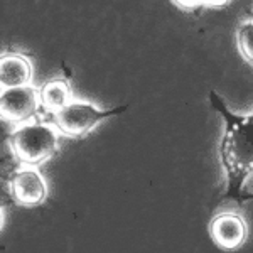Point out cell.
I'll return each instance as SVG.
<instances>
[{"label":"cell","instance_id":"1","mask_svg":"<svg viewBox=\"0 0 253 253\" xmlns=\"http://www.w3.org/2000/svg\"><path fill=\"white\" fill-rule=\"evenodd\" d=\"M211 103L214 110L226 120L223 140L219 144V161L226 170L228 179V196L242 194L243 182L252 177L253 170V149H252V118L253 115L240 117L231 113L223 103V100L214 91L210 93Z\"/></svg>","mask_w":253,"mask_h":253},{"label":"cell","instance_id":"2","mask_svg":"<svg viewBox=\"0 0 253 253\" xmlns=\"http://www.w3.org/2000/svg\"><path fill=\"white\" fill-rule=\"evenodd\" d=\"M10 149L20 162L38 166L59 149L56 130L47 124H29L14 130L9 137Z\"/></svg>","mask_w":253,"mask_h":253},{"label":"cell","instance_id":"3","mask_svg":"<svg viewBox=\"0 0 253 253\" xmlns=\"http://www.w3.org/2000/svg\"><path fill=\"white\" fill-rule=\"evenodd\" d=\"M126 107H120L115 110H98L89 103H78V101H69L64 108L54 112V122L63 133L69 137L81 138L95 126L98 122L107 117L117 115L125 112Z\"/></svg>","mask_w":253,"mask_h":253},{"label":"cell","instance_id":"4","mask_svg":"<svg viewBox=\"0 0 253 253\" xmlns=\"http://www.w3.org/2000/svg\"><path fill=\"white\" fill-rule=\"evenodd\" d=\"M38 91L32 86L5 88L0 93V113L5 122H24L38 110Z\"/></svg>","mask_w":253,"mask_h":253},{"label":"cell","instance_id":"5","mask_svg":"<svg viewBox=\"0 0 253 253\" xmlns=\"http://www.w3.org/2000/svg\"><path fill=\"white\" fill-rule=\"evenodd\" d=\"M10 194L19 206H39L47 196V186L38 170L24 169L10 179Z\"/></svg>","mask_w":253,"mask_h":253},{"label":"cell","instance_id":"6","mask_svg":"<svg viewBox=\"0 0 253 253\" xmlns=\"http://www.w3.org/2000/svg\"><path fill=\"white\" fill-rule=\"evenodd\" d=\"M210 231L219 248L236 250L247 238V223L236 213H219L211 221Z\"/></svg>","mask_w":253,"mask_h":253},{"label":"cell","instance_id":"7","mask_svg":"<svg viewBox=\"0 0 253 253\" xmlns=\"http://www.w3.org/2000/svg\"><path fill=\"white\" fill-rule=\"evenodd\" d=\"M32 66L29 59L17 52L2 54L0 59V84L5 88L29 86Z\"/></svg>","mask_w":253,"mask_h":253},{"label":"cell","instance_id":"8","mask_svg":"<svg viewBox=\"0 0 253 253\" xmlns=\"http://www.w3.org/2000/svg\"><path fill=\"white\" fill-rule=\"evenodd\" d=\"M41 100L49 112H58L69 103V88L63 80H51L41 89Z\"/></svg>","mask_w":253,"mask_h":253},{"label":"cell","instance_id":"9","mask_svg":"<svg viewBox=\"0 0 253 253\" xmlns=\"http://www.w3.org/2000/svg\"><path fill=\"white\" fill-rule=\"evenodd\" d=\"M236 41H238L240 52L245 59L248 61V64H253V20L252 17H245L242 22L238 24L236 29Z\"/></svg>","mask_w":253,"mask_h":253},{"label":"cell","instance_id":"10","mask_svg":"<svg viewBox=\"0 0 253 253\" xmlns=\"http://www.w3.org/2000/svg\"><path fill=\"white\" fill-rule=\"evenodd\" d=\"M172 3H175V5L179 7V9H198V7H201V5H228L230 2H174Z\"/></svg>","mask_w":253,"mask_h":253}]
</instances>
